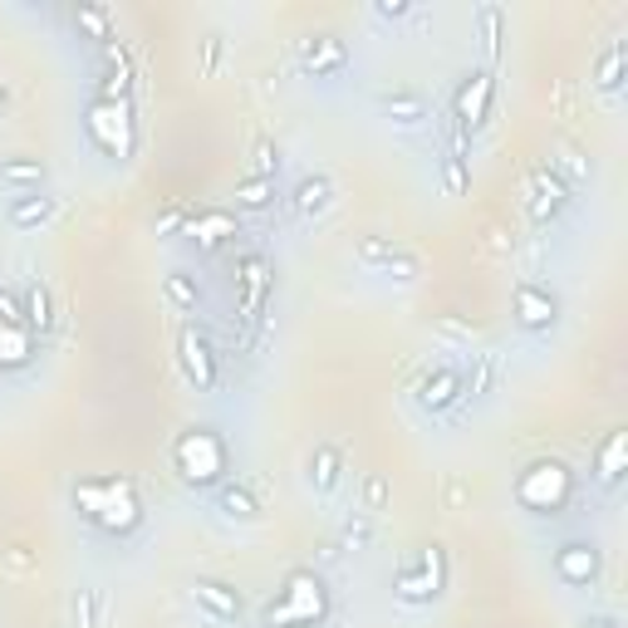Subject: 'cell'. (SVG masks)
<instances>
[{
  "mask_svg": "<svg viewBox=\"0 0 628 628\" xmlns=\"http://www.w3.org/2000/svg\"><path fill=\"white\" fill-rule=\"evenodd\" d=\"M491 109H496V75L491 69H471L452 93V128L471 138V133H481L491 123Z\"/></svg>",
  "mask_w": 628,
  "mask_h": 628,
  "instance_id": "7",
  "label": "cell"
},
{
  "mask_svg": "<svg viewBox=\"0 0 628 628\" xmlns=\"http://www.w3.org/2000/svg\"><path fill=\"white\" fill-rule=\"evenodd\" d=\"M192 599H197V609L216 624H240V614H246L240 590L226 580H192Z\"/></svg>",
  "mask_w": 628,
  "mask_h": 628,
  "instance_id": "14",
  "label": "cell"
},
{
  "mask_svg": "<svg viewBox=\"0 0 628 628\" xmlns=\"http://www.w3.org/2000/svg\"><path fill=\"white\" fill-rule=\"evenodd\" d=\"M397 250V240L393 236H359V246H354V260L359 266H369V270H379L383 260H389Z\"/></svg>",
  "mask_w": 628,
  "mask_h": 628,
  "instance_id": "35",
  "label": "cell"
},
{
  "mask_svg": "<svg viewBox=\"0 0 628 628\" xmlns=\"http://www.w3.org/2000/svg\"><path fill=\"white\" fill-rule=\"evenodd\" d=\"M212 501H216V511H222L226 520H240V526H250V520L266 516V506H260V496H256L250 481H222V486L212 491Z\"/></svg>",
  "mask_w": 628,
  "mask_h": 628,
  "instance_id": "17",
  "label": "cell"
},
{
  "mask_svg": "<svg viewBox=\"0 0 628 628\" xmlns=\"http://www.w3.org/2000/svg\"><path fill=\"white\" fill-rule=\"evenodd\" d=\"M511 305H516V324L530 334H546L560 324V295L550 285H540V280H520Z\"/></svg>",
  "mask_w": 628,
  "mask_h": 628,
  "instance_id": "10",
  "label": "cell"
},
{
  "mask_svg": "<svg viewBox=\"0 0 628 628\" xmlns=\"http://www.w3.org/2000/svg\"><path fill=\"white\" fill-rule=\"evenodd\" d=\"M339 550H369L373 546V516L369 511H354L349 520L339 526V540H334Z\"/></svg>",
  "mask_w": 628,
  "mask_h": 628,
  "instance_id": "32",
  "label": "cell"
},
{
  "mask_svg": "<svg viewBox=\"0 0 628 628\" xmlns=\"http://www.w3.org/2000/svg\"><path fill=\"white\" fill-rule=\"evenodd\" d=\"M49 216H55V197H15L5 212V222L15 226V232H35V226H45Z\"/></svg>",
  "mask_w": 628,
  "mask_h": 628,
  "instance_id": "25",
  "label": "cell"
},
{
  "mask_svg": "<svg viewBox=\"0 0 628 628\" xmlns=\"http://www.w3.org/2000/svg\"><path fill=\"white\" fill-rule=\"evenodd\" d=\"M83 133L113 162H128L138 153V119H133L128 99H93L89 113H83Z\"/></svg>",
  "mask_w": 628,
  "mask_h": 628,
  "instance_id": "6",
  "label": "cell"
},
{
  "mask_svg": "<svg viewBox=\"0 0 628 628\" xmlns=\"http://www.w3.org/2000/svg\"><path fill=\"white\" fill-rule=\"evenodd\" d=\"M550 172L560 177V182H564V177H574V182H584V177H590V162H584V157L574 153V148H560V157H554V162H550Z\"/></svg>",
  "mask_w": 628,
  "mask_h": 628,
  "instance_id": "39",
  "label": "cell"
},
{
  "mask_svg": "<svg viewBox=\"0 0 628 628\" xmlns=\"http://www.w3.org/2000/svg\"><path fill=\"white\" fill-rule=\"evenodd\" d=\"M187 216H192V212H187V206H167V212H157V236H177V232H182V226H187Z\"/></svg>",
  "mask_w": 628,
  "mask_h": 628,
  "instance_id": "41",
  "label": "cell"
},
{
  "mask_svg": "<svg viewBox=\"0 0 628 628\" xmlns=\"http://www.w3.org/2000/svg\"><path fill=\"white\" fill-rule=\"evenodd\" d=\"M413 397H417V407L423 413H452L457 403H462V369L457 363H442V369H433L427 379H417V389H413Z\"/></svg>",
  "mask_w": 628,
  "mask_h": 628,
  "instance_id": "13",
  "label": "cell"
},
{
  "mask_svg": "<svg viewBox=\"0 0 628 628\" xmlns=\"http://www.w3.org/2000/svg\"><path fill=\"white\" fill-rule=\"evenodd\" d=\"M554 574H560L564 584H574V590H590L604 574L599 546H594V540H564V546L554 550Z\"/></svg>",
  "mask_w": 628,
  "mask_h": 628,
  "instance_id": "11",
  "label": "cell"
},
{
  "mask_svg": "<svg viewBox=\"0 0 628 628\" xmlns=\"http://www.w3.org/2000/svg\"><path fill=\"white\" fill-rule=\"evenodd\" d=\"M276 172H280V143L256 138L250 143V172L246 177H270V182H276Z\"/></svg>",
  "mask_w": 628,
  "mask_h": 628,
  "instance_id": "34",
  "label": "cell"
},
{
  "mask_svg": "<svg viewBox=\"0 0 628 628\" xmlns=\"http://www.w3.org/2000/svg\"><path fill=\"white\" fill-rule=\"evenodd\" d=\"M216 59H222V35H206V49H202V69L212 75Z\"/></svg>",
  "mask_w": 628,
  "mask_h": 628,
  "instance_id": "44",
  "label": "cell"
},
{
  "mask_svg": "<svg viewBox=\"0 0 628 628\" xmlns=\"http://www.w3.org/2000/svg\"><path fill=\"white\" fill-rule=\"evenodd\" d=\"M574 501H580V476H574V467L560 462V457H536V462L516 476V506L540 520L564 516Z\"/></svg>",
  "mask_w": 628,
  "mask_h": 628,
  "instance_id": "3",
  "label": "cell"
},
{
  "mask_svg": "<svg viewBox=\"0 0 628 628\" xmlns=\"http://www.w3.org/2000/svg\"><path fill=\"white\" fill-rule=\"evenodd\" d=\"M447 580H452V560L447 550L437 546H423L417 554H407L393 574V599L407 604V609H423V604H437L447 594Z\"/></svg>",
  "mask_w": 628,
  "mask_h": 628,
  "instance_id": "5",
  "label": "cell"
},
{
  "mask_svg": "<svg viewBox=\"0 0 628 628\" xmlns=\"http://www.w3.org/2000/svg\"><path fill=\"white\" fill-rule=\"evenodd\" d=\"M373 15L379 20H407L413 15V0H373Z\"/></svg>",
  "mask_w": 628,
  "mask_h": 628,
  "instance_id": "42",
  "label": "cell"
},
{
  "mask_svg": "<svg viewBox=\"0 0 628 628\" xmlns=\"http://www.w3.org/2000/svg\"><path fill=\"white\" fill-rule=\"evenodd\" d=\"M334 177L329 172H310V177H300L295 182V192H290V212L295 216H305V222H314V216H324L334 206Z\"/></svg>",
  "mask_w": 628,
  "mask_h": 628,
  "instance_id": "16",
  "label": "cell"
},
{
  "mask_svg": "<svg viewBox=\"0 0 628 628\" xmlns=\"http://www.w3.org/2000/svg\"><path fill=\"white\" fill-rule=\"evenodd\" d=\"M379 276H393V280H403V285H413V280L423 276V260H417L413 250H403V246H397L393 256L379 266Z\"/></svg>",
  "mask_w": 628,
  "mask_h": 628,
  "instance_id": "37",
  "label": "cell"
},
{
  "mask_svg": "<svg viewBox=\"0 0 628 628\" xmlns=\"http://www.w3.org/2000/svg\"><path fill=\"white\" fill-rule=\"evenodd\" d=\"M75 511L89 530L109 540H128L143 526V501L128 476H83L75 481Z\"/></svg>",
  "mask_w": 628,
  "mask_h": 628,
  "instance_id": "1",
  "label": "cell"
},
{
  "mask_svg": "<svg viewBox=\"0 0 628 628\" xmlns=\"http://www.w3.org/2000/svg\"><path fill=\"white\" fill-rule=\"evenodd\" d=\"M266 300H270V260L260 250H246L236 260V310H240V324H256L266 314Z\"/></svg>",
  "mask_w": 628,
  "mask_h": 628,
  "instance_id": "9",
  "label": "cell"
},
{
  "mask_svg": "<svg viewBox=\"0 0 628 628\" xmlns=\"http://www.w3.org/2000/svg\"><path fill=\"white\" fill-rule=\"evenodd\" d=\"M433 334H442L447 344H471L476 339V324L462 319V314H433Z\"/></svg>",
  "mask_w": 628,
  "mask_h": 628,
  "instance_id": "38",
  "label": "cell"
},
{
  "mask_svg": "<svg viewBox=\"0 0 628 628\" xmlns=\"http://www.w3.org/2000/svg\"><path fill=\"white\" fill-rule=\"evenodd\" d=\"M526 197H530V216H536L540 226H550L554 216L570 206V182H560V177L550 172V162H540V167H530Z\"/></svg>",
  "mask_w": 628,
  "mask_h": 628,
  "instance_id": "12",
  "label": "cell"
},
{
  "mask_svg": "<svg viewBox=\"0 0 628 628\" xmlns=\"http://www.w3.org/2000/svg\"><path fill=\"white\" fill-rule=\"evenodd\" d=\"M339 471H344L339 447H314V452L305 457V481H310V491H319V496L339 486Z\"/></svg>",
  "mask_w": 628,
  "mask_h": 628,
  "instance_id": "23",
  "label": "cell"
},
{
  "mask_svg": "<svg viewBox=\"0 0 628 628\" xmlns=\"http://www.w3.org/2000/svg\"><path fill=\"white\" fill-rule=\"evenodd\" d=\"M172 471L197 491H216L232 481V447L212 423H192L172 437Z\"/></svg>",
  "mask_w": 628,
  "mask_h": 628,
  "instance_id": "2",
  "label": "cell"
},
{
  "mask_svg": "<svg viewBox=\"0 0 628 628\" xmlns=\"http://www.w3.org/2000/svg\"><path fill=\"white\" fill-rule=\"evenodd\" d=\"M75 30L89 35L93 45H113V20L103 5H75Z\"/></svg>",
  "mask_w": 628,
  "mask_h": 628,
  "instance_id": "31",
  "label": "cell"
},
{
  "mask_svg": "<svg viewBox=\"0 0 628 628\" xmlns=\"http://www.w3.org/2000/svg\"><path fill=\"white\" fill-rule=\"evenodd\" d=\"M177 363H182L187 383L197 393H212L222 383V354H216V344L197 324H182V334H177Z\"/></svg>",
  "mask_w": 628,
  "mask_h": 628,
  "instance_id": "8",
  "label": "cell"
},
{
  "mask_svg": "<svg viewBox=\"0 0 628 628\" xmlns=\"http://www.w3.org/2000/svg\"><path fill=\"white\" fill-rule=\"evenodd\" d=\"M476 45H481V59H486V69L501 65V55H506V10H501L496 0L476 5Z\"/></svg>",
  "mask_w": 628,
  "mask_h": 628,
  "instance_id": "18",
  "label": "cell"
},
{
  "mask_svg": "<svg viewBox=\"0 0 628 628\" xmlns=\"http://www.w3.org/2000/svg\"><path fill=\"white\" fill-rule=\"evenodd\" d=\"M300 59H305L310 75H339L349 65V49H344L339 35H310L300 40Z\"/></svg>",
  "mask_w": 628,
  "mask_h": 628,
  "instance_id": "19",
  "label": "cell"
},
{
  "mask_svg": "<svg viewBox=\"0 0 628 628\" xmlns=\"http://www.w3.org/2000/svg\"><path fill=\"white\" fill-rule=\"evenodd\" d=\"M0 324H25V310H20L15 290H0Z\"/></svg>",
  "mask_w": 628,
  "mask_h": 628,
  "instance_id": "43",
  "label": "cell"
},
{
  "mask_svg": "<svg viewBox=\"0 0 628 628\" xmlns=\"http://www.w3.org/2000/svg\"><path fill=\"white\" fill-rule=\"evenodd\" d=\"M379 109L389 113L397 128H417V123L427 119V99H423V93H413V89H383Z\"/></svg>",
  "mask_w": 628,
  "mask_h": 628,
  "instance_id": "21",
  "label": "cell"
},
{
  "mask_svg": "<svg viewBox=\"0 0 628 628\" xmlns=\"http://www.w3.org/2000/svg\"><path fill=\"white\" fill-rule=\"evenodd\" d=\"M0 182L5 187H35L40 192V182H45V162L40 157H0Z\"/></svg>",
  "mask_w": 628,
  "mask_h": 628,
  "instance_id": "28",
  "label": "cell"
},
{
  "mask_svg": "<svg viewBox=\"0 0 628 628\" xmlns=\"http://www.w3.org/2000/svg\"><path fill=\"white\" fill-rule=\"evenodd\" d=\"M496 369H501L496 354H476V369L462 373V397H481V393H491V383H496Z\"/></svg>",
  "mask_w": 628,
  "mask_h": 628,
  "instance_id": "33",
  "label": "cell"
},
{
  "mask_svg": "<svg viewBox=\"0 0 628 628\" xmlns=\"http://www.w3.org/2000/svg\"><path fill=\"white\" fill-rule=\"evenodd\" d=\"M467 148H471V138H462V133L452 128V148L442 153V187H447V197H462L467 182H471V172H467Z\"/></svg>",
  "mask_w": 628,
  "mask_h": 628,
  "instance_id": "26",
  "label": "cell"
},
{
  "mask_svg": "<svg viewBox=\"0 0 628 628\" xmlns=\"http://www.w3.org/2000/svg\"><path fill=\"white\" fill-rule=\"evenodd\" d=\"M35 359V334L25 324H0V369H25Z\"/></svg>",
  "mask_w": 628,
  "mask_h": 628,
  "instance_id": "24",
  "label": "cell"
},
{
  "mask_svg": "<svg viewBox=\"0 0 628 628\" xmlns=\"http://www.w3.org/2000/svg\"><path fill=\"white\" fill-rule=\"evenodd\" d=\"M162 295H167V305L172 310H197L202 305V285H197V276H187V270H167Z\"/></svg>",
  "mask_w": 628,
  "mask_h": 628,
  "instance_id": "29",
  "label": "cell"
},
{
  "mask_svg": "<svg viewBox=\"0 0 628 628\" xmlns=\"http://www.w3.org/2000/svg\"><path fill=\"white\" fill-rule=\"evenodd\" d=\"M20 310H25V329L30 334L55 329V300H49V290L40 285V280H30V285L20 290Z\"/></svg>",
  "mask_w": 628,
  "mask_h": 628,
  "instance_id": "22",
  "label": "cell"
},
{
  "mask_svg": "<svg viewBox=\"0 0 628 628\" xmlns=\"http://www.w3.org/2000/svg\"><path fill=\"white\" fill-rule=\"evenodd\" d=\"M624 457H628V433H624V427L594 447V481H599L604 491H614L624 481Z\"/></svg>",
  "mask_w": 628,
  "mask_h": 628,
  "instance_id": "20",
  "label": "cell"
},
{
  "mask_svg": "<svg viewBox=\"0 0 628 628\" xmlns=\"http://www.w3.org/2000/svg\"><path fill=\"white\" fill-rule=\"evenodd\" d=\"M329 619V590H324L319 570H290L280 580V594L260 609V624L266 628H319Z\"/></svg>",
  "mask_w": 628,
  "mask_h": 628,
  "instance_id": "4",
  "label": "cell"
},
{
  "mask_svg": "<svg viewBox=\"0 0 628 628\" xmlns=\"http://www.w3.org/2000/svg\"><path fill=\"white\" fill-rule=\"evenodd\" d=\"M10 109V89H5V83H0V113H5Z\"/></svg>",
  "mask_w": 628,
  "mask_h": 628,
  "instance_id": "46",
  "label": "cell"
},
{
  "mask_svg": "<svg viewBox=\"0 0 628 628\" xmlns=\"http://www.w3.org/2000/svg\"><path fill=\"white\" fill-rule=\"evenodd\" d=\"M580 628H624V624L614 619V614H590V619H584Z\"/></svg>",
  "mask_w": 628,
  "mask_h": 628,
  "instance_id": "45",
  "label": "cell"
},
{
  "mask_svg": "<svg viewBox=\"0 0 628 628\" xmlns=\"http://www.w3.org/2000/svg\"><path fill=\"white\" fill-rule=\"evenodd\" d=\"M236 232H240L236 212H222V206H206V212H192V216H187V226H182V236H192L202 250H216L222 240H232Z\"/></svg>",
  "mask_w": 628,
  "mask_h": 628,
  "instance_id": "15",
  "label": "cell"
},
{
  "mask_svg": "<svg viewBox=\"0 0 628 628\" xmlns=\"http://www.w3.org/2000/svg\"><path fill=\"white\" fill-rule=\"evenodd\" d=\"M69 624L75 628H99V590H75V599H69Z\"/></svg>",
  "mask_w": 628,
  "mask_h": 628,
  "instance_id": "36",
  "label": "cell"
},
{
  "mask_svg": "<svg viewBox=\"0 0 628 628\" xmlns=\"http://www.w3.org/2000/svg\"><path fill=\"white\" fill-rule=\"evenodd\" d=\"M624 65H628V45H624V40H614V45L599 55V65H594V89H599V93H619L624 89Z\"/></svg>",
  "mask_w": 628,
  "mask_h": 628,
  "instance_id": "27",
  "label": "cell"
},
{
  "mask_svg": "<svg viewBox=\"0 0 628 628\" xmlns=\"http://www.w3.org/2000/svg\"><path fill=\"white\" fill-rule=\"evenodd\" d=\"M389 496H393V491H389V476H379V471H373V476H363V511H369V516L389 506Z\"/></svg>",
  "mask_w": 628,
  "mask_h": 628,
  "instance_id": "40",
  "label": "cell"
},
{
  "mask_svg": "<svg viewBox=\"0 0 628 628\" xmlns=\"http://www.w3.org/2000/svg\"><path fill=\"white\" fill-rule=\"evenodd\" d=\"M276 202V182L270 177H240L236 182V212H266Z\"/></svg>",
  "mask_w": 628,
  "mask_h": 628,
  "instance_id": "30",
  "label": "cell"
}]
</instances>
